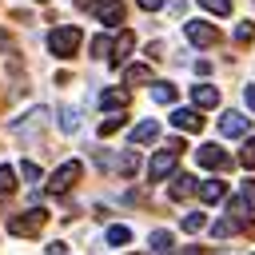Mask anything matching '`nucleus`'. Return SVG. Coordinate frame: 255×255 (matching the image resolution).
<instances>
[{"instance_id":"1","label":"nucleus","mask_w":255,"mask_h":255,"mask_svg":"<svg viewBox=\"0 0 255 255\" xmlns=\"http://www.w3.org/2000/svg\"><path fill=\"white\" fill-rule=\"evenodd\" d=\"M80 40H84V32H80L76 24H60V28H52V36H48V52L60 56V60H68V56H76Z\"/></svg>"},{"instance_id":"2","label":"nucleus","mask_w":255,"mask_h":255,"mask_svg":"<svg viewBox=\"0 0 255 255\" xmlns=\"http://www.w3.org/2000/svg\"><path fill=\"white\" fill-rule=\"evenodd\" d=\"M48 223V211L44 207H32V211H20L8 219V235H40V227Z\"/></svg>"},{"instance_id":"3","label":"nucleus","mask_w":255,"mask_h":255,"mask_svg":"<svg viewBox=\"0 0 255 255\" xmlns=\"http://www.w3.org/2000/svg\"><path fill=\"white\" fill-rule=\"evenodd\" d=\"M80 175H84V163H80V159H68V163H60V167L52 171L48 191H52V195H64V191H68V187H72Z\"/></svg>"},{"instance_id":"4","label":"nucleus","mask_w":255,"mask_h":255,"mask_svg":"<svg viewBox=\"0 0 255 255\" xmlns=\"http://www.w3.org/2000/svg\"><path fill=\"white\" fill-rule=\"evenodd\" d=\"M183 32H187V40L195 44V48H211V44H219L223 36H219V28L215 24H207V20H191V24H183Z\"/></svg>"},{"instance_id":"5","label":"nucleus","mask_w":255,"mask_h":255,"mask_svg":"<svg viewBox=\"0 0 255 255\" xmlns=\"http://www.w3.org/2000/svg\"><path fill=\"white\" fill-rule=\"evenodd\" d=\"M175 155H179V151H171V147H163V151H155V155H151V167H147V179H151V183H159V179H167V175L175 171Z\"/></svg>"},{"instance_id":"6","label":"nucleus","mask_w":255,"mask_h":255,"mask_svg":"<svg viewBox=\"0 0 255 255\" xmlns=\"http://www.w3.org/2000/svg\"><path fill=\"white\" fill-rule=\"evenodd\" d=\"M219 131H223V135H231V139H239V135H247V131H251V120H247L243 112H223Z\"/></svg>"},{"instance_id":"7","label":"nucleus","mask_w":255,"mask_h":255,"mask_svg":"<svg viewBox=\"0 0 255 255\" xmlns=\"http://www.w3.org/2000/svg\"><path fill=\"white\" fill-rule=\"evenodd\" d=\"M191 104H195L199 112H211V108H219V92H215L211 84H195V88H191Z\"/></svg>"},{"instance_id":"8","label":"nucleus","mask_w":255,"mask_h":255,"mask_svg":"<svg viewBox=\"0 0 255 255\" xmlns=\"http://www.w3.org/2000/svg\"><path fill=\"white\" fill-rule=\"evenodd\" d=\"M195 159H199L203 167H227V159H231V155H227L219 143H203V147L195 151Z\"/></svg>"},{"instance_id":"9","label":"nucleus","mask_w":255,"mask_h":255,"mask_svg":"<svg viewBox=\"0 0 255 255\" xmlns=\"http://www.w3.org/2000/svg\"><path fill=\"white\" fill-rule=\"evenodd\" d=\"M171 124H175L179 131H199V128H203L199 108H195V112H191V108H175V112H171Z\"/></svg>"},{"instance_id":"10","label":"nucleus","mask_w":255,"mask_h":255,"mask_svg":"<svg viewBox=\"0 0 255 255\" xmlns=\"http://www.w3.org/2000/svg\"><path fill=\"white\" fill-rule=\"evenodd\" d=\"M100 108L124 112V108H128V92H124V88H104V92H100Z\"/></svg>"},{"instance_id":"11","label":"nucleus","mask_w":255,"mask_h":255,"mask_svg":"<svg viewBox=\"0 0 255 255\" xmlns=\"http://www.w3.org/2000/svg\"><path fill=\"white\" fill-rule=\"evenodd\" d=\"M199 199H203V203L227 199V183H223V179H203V183H199Z\"/></svg>"},{"instance_id":"12","label":"nucleus","mask_w":255,"mask_h":255,"mask_svg":"<svg viewBox=\"0 0 255 255\" xmlns=\"http://www.w3.org/2000/svg\"><path fill=\"white\" fill-rule=\"evenodd\" d=\"M155 139H159V124L155 120H143V124L131 128V143H155Z\"/></svg>"},{"instance_id":"13","label":"nucleus","mask_w":255,"mask_h":255,"mask_svg":"<svg viewBox=\"0 0 255 255\" xmlns=\"http://www.w3.org/2000/svg\"><path fill=\"white\" fill-rule=\"evenodd\" d=\"M131 48H135V36H131V32H120V36H116V44H112V64H124Z\"/></svg>"},{"instance_id":"14","label":"nucleus","mask_w":255,"mask_h":255,"mask_svg":"<svg viewBox=\"0 0 255 255\" xmlns=\"http://www.w3.org/2000/svg\"><path fill=\"white\" fill-rule=\"evenodd\" d=\"M147 243H151V251H155V255H171V251H175V235H171V231H163V227H159V231H151V239H147Z\"/></svg>"},{"instance_id":"15","label":"nucleus","mask_w":255,"mask_h":255,"mask_svg":"<svg viewBox=\"0 0 255 255\" xmlns=\"http://www.w3.org/2000/svg\"><path fill=\"white\" fill-rule=\"evenodd\" d=\"M191 191H199V183H195L191 175H175V179H171V199H187Z\"/></svg>"},{"instance_id":"16","label":"nucleus","mask_w":255,"mask_h":255,"mask_svg":"<svg viewBox=\"0 0 255 255\" xmlns=\"http://www.w3.org/2000/svg\"><path fill=\"white\" fill-rule=\"evenodd\" d=\"M120 20H124V4H120V0L100 4V24H120Z\"/></svg>"},{"instance_id":"17","label":"nucleus","mask_w":255,"mask_h":255,"mask_svg":"<svg viewBox=\"0 0 255 255\" xmlns=\"http://www.w3.org/2000/svg\"><path fill=\"white\" fill-rule=\"evenodd\" d=\"M151 100H155V104H175V84L155 80V84H151Z\"/></svg>"},{"instance_id":"18","label":"nucleus","mask_w":255,"mask_h":255,"mask_svg":"<svg viewBox=\"0 0 255 255\" xmlns=\"http://www.w3.org/2000/svg\"><path fill=\"white\" fill-rule=\"evenodd\" d=\"M44 120H48V108H36L24 116V124H16V131H36V128H44Z\"/></svg>"},{"instance_id":"19","label":"nucleus","mask_w":255,"mask_h":255,"mask_svg":"<svg viewBox=\"0 0 255 255\" xmlns=\"http://www.w3.org/2000/svg\"><path fill=\"white\" fill-rule=\"evenodd\" d=\"M124 80H128L131 88H135V84H147V80H151V68H147V64H131V68L124 72Z\"/></svg>"},{"instance_id":"20","label":"nucleus","mask_w":255,"mask_h":255,"mask_svg":"<svg viewBox=\"0 0 255 255\" xmlns=\"http://www.w3.org/2000/svg\"><path fill=\"white\" fill-rule=\"evenodd\" d=\"M60 128L64 131H76L80 128V108H60Z\"/></svg>"},{"instance_id":"21","label":"nucleus","mask_w":255,"mask_h":255,"mask_svg":"<svg viewBox=\"0 0 255 255\" xmlns=\"http://www.w3.org/2000/svg\"><path fill=\"white\" fill-rule=\"evenodd\" d=\"M203 227H207V215H203V211L183 215V231H187V235H195V231H203Z\"/></svg>"},{"instance_id":"22","label":"nucleus","mask_w":255,"mask_h":255,"mask_svg":"<svg viewBox=\"0 0 255 255\" xmlns=\"http://www.w3.org/2000/svg\"><path fill=\"white\" fill-rule=\"evenodd\" d=\"M211 231H215V239H227V235H235V231H239V219H231V215H227V219H219Z\"/></svg>"},{"instance_id":"23","label":"nucleus","mask_w":255,"mask_h":255,"mask_svg":"<svg viewBox=\"0 0 255 255\" xmlns=\"http://www.w3.org/2000/svg\"><path fill=\"white\" fill-rule=\"evenodd\" d=\"M128 239H131V231H128L124 223H116V227H108V243H112V247H124Z\"/></svg>"},{"instance_id":"24","label":"nucleus","mask_w":255,"mask_h":255,"mask_svg":"<svg viewBox=\"0 0 255 255\" xmlns=\"http://www.w3.org/2000/svg\"><path fill=\"white\" fill-rule=\"evenodd\" d=\"M12 187H16V171H12L8 163H0V195H8Z\"/></svg>"},{"instance_id":"25","label":"nucleus","mask_w":255,"mask_h":255,"mask_svg":"<svg viewBox=\"0 0 255 255\" xmlns=\"http://www.w3.org/2000/svg\"><path fill=\"white\" fill-rule=\"evenodd\" d=\"M239 163H243L247 171H255V135L243 143V151H239Z\"/></svg>"},{"instance_id":"26","label":"nucleus","mask_w":255,"mask_h":255,"mask_svg":"<svg viewBox=\"0 0 255 255\" xmlns=\"http://www.w3.org/2000/svg\"><path fill=\"white\" fill-rule=\"evenodd\" d=\"M199 8H207V12H215V16H227V12H231V0H199Z\"/></svg>"},{"instance_id":"27","label":"nucleus","mask_w":255,"mask_h":255,"mask_svg":"<svg viewBox=\"0 0 255 255\" xmlns=\"http://www.w3.org/2000/svg\"><path fill=\"white\" fill-rule=\"evenodd\" d=\"M235 40H239V44H251V40H255V24H251V20H243V24L235 28Z\"/></svg>"},{"instance_id":"28","label":"nucleus","mask_w":255,"mask_h":255,"mask_svg":"<svg viewBox=\"0 0 255 255\" xmlns=\"http://www.w3.org/2000/svg\"><path fill=\"white\" fill-rule=\"evenodd\" d=\"M92 56H112V40L108 36H96L92 40Z\"/></svg>"},{"instance_id":"29","label":"nucleus","mask_w":255,"mask_h":255,"mask_svg":"<svg viewBox=\"0 0 255 255\" xmlns=\"http://www.w3.org/2000/svg\"><path fill=\"white\" fill-rule=\"evenodd\" d=\"M124 128V116H108L104 124H100V135H112V131H120Z\"/></svg>"},{"instance_id":"30","label":"nucleus","mask_w":255,"mask_h":255,"mask_svg":"<svg viewBox=\"0 0 255 255\" xmlns=\"http://www.w3.org/2000/svg\"><path fill=\"white\" fill-rule=\"evenodd\" d=\"M20 175H24L28 183H36V179H40V167H36V163H20Z\"/></svg>"},{"instance_id":"31","label":"nucleus","mask_w":255,"mask_h":255,"mask_svg":"<svg viewBox=\"0 0 255 255\" xmlns=\"http://www.w3.org/2000/svg\"><path fill=\"white\" fill-rule=\"evenodd\" d=\"M48 255H68V243H60V239H56V243H48Z\"/></svg>"},{"instance_id":"32","label":"nucleus","mask_w":255,"mask_h":255,"mask_svg":"<svg viewBox=\"0 0 255 255\" xmlns=\"http://www.w3.org/2000/svg\"><path fill=\"white\" fill-rule=\"evenodd\" d=\"M243 195H247V203L255 207V179H247V183H243Z\"/></svg>"},{"instance_id":"33","label":"nucleus","mask_w":255,"mask_h":255,"mask_svg":"<svg viewBox=\"0 0 255 255\" xmlns=\"http://www.w3.org/2000/svg\"><path fill=\"white\" fill-rule=\"evenodd\" d=\"M139 8L143 12H155V8H163V0H139Z\"/></svg>"},{"instance_id":"34","label":"nucleus","mask_w":255,"mask_h":255,"mask_svg":"<svg viewBox=\"0 0 255 255\" xmlns=\"http://www.w3.org/2000/svg\"><path fill=\"white\" fill-rule=\"evenodd\" d=\"M243 96H247V108H251V112H255V88H251V84H247V88H243Z\"/></svg>"}]
</instances>
